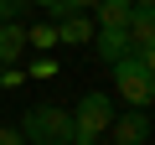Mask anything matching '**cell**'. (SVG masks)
I'll return each mask as SVG.
<instances>
[{
	"label": "cell",
	"mask_w": 155,
	"mask_h": 145,
	"mask_svg": "<svg viewBox=\"0 0 155 145\" xmlns=\"http://www.w3.org/2000/svg\"><path fill=\"white\" fill-rule=\"evenodd\" d=\"M93 52H98L104 62L124 57V52H129V31H124V26H93Z\"/></svg>",
	"instance_id": "7"
},
{
	"label": "cell",
	"mask_w": 155,
	"mask_h": 145,
	"mask_svg": "<svg viewBox=\"0 0 155 145\" xmlns=\"http://www.w3.org/2000/svg\"><path fill=\"white\" fill-rule=\"evenodd\" d=\"M129 0H98V5H93V26H124L129 21Z\"/></svg>",
	"instance_id": "9"
},
{
	"label": "cell",
	"mask_w": 155,
	"mask_h": 145,
	"mask_svg": "<svg viewBox=\"0 0 155 145\" xmlns=\"http://www.w3.org/2000/svg\"><path fill=\"white\" fill-rule=\"evenodd\" d=\"M16 130L31 145H72V109H62V104H31Z\"/></svg>",
	"instance_id": "1"
},
{
	"label": "cell",
	"mask_w": 155,
	"mask_h": 145,
	"mask_svg": "<svg viewBox=\"0 0 155 145\" xmlns=\"http://www.w3.org/2000/svg\"><path fill=\"white\" fill-rule=\"evenodd\" d=\"M21 11H26V0H0V21H21Z\"/></svg>",
	"instance_id": "11"
},
{
	"label": "cell",
	"mask_w": 155,
	"mask_h": 145,
	"mask_svg": "<svg viewBox=\"0 0 155 145\" xmlns=\"http://www.w3.org/2000/svg\"><path fill=\"white\" fill-rule=\"evenodd\" d=\"M31 78H57V62H52V57H36V62H31Z\"/></svg>",
	"instance_id": "12"
},
{
	"label": "cell",
	"mask_w": 155,
	"mask_h": 145,
	"mask_svg": "<svg viewBox=\"0 0 155 145\" xmlns=\"http://www.w3.org/2000/svg\"><path fill=\"white\" fill-rule=\"evenodd\" d=\"M129 5H134V11H140V5H155V0H129Z\"/></svg>",
	"instance_id": "17"
},
{
	"label": "cell",
	"mask_w": 155,
	"mask_h": 145,
	"mask_svg": "<svg viewBox=\"0 0 155 145\" xmlns=\"http://www.w3.org/2000/svg\"><path fill=\"white\" fill-rule=\"evenodd\" d=\"M21 83H26L21 67H5V72H0V88H21Z\"/></svg>",
	"instance_id": "13"
},
{
	"label": "cell",
	"mask_w": 155,
	"mask_h": 145,
	"mask_svg": "<svg viewBox=\"0 0 155 145\" xmlns=\"http://www.w3.org/2000/svg\"><path fill=\"white\" fill-rule=\"evenodd\" d=\"M57 26V42L62 47H88L93 42V16L88 11H72V16H62V21H52Z\"/></svg>",
	"instance_id": "5"
},
{
	"label": "cell",
	"mask_w": 155,
	"mask_h": 145,
	"mask_svg": "<svg viewBox=\"0 0 155 145\" xmlns=\"http://www.w3.org/2000/svg\"><path fill=\"white\" fill-rule=\"evenodd\" d=\"M109 67H114V88H119V99L129 109H150L155 104V78H150V67L140 62V52H124Z\"/></svg>",
	"instance_id": "3"
},
{
	"label": "cell",
	"mask_w": 155,
	"mask_h": 145,
	"mask_svg": "<svg viewBox=\"0 0 155 145\" xmlns=\"http://www.w3.org/2000/svg\"><path fill=\"white\" fill-rule=\"evenodd\" d=\"M140 62H145V67H150V78H155V42H150V47H145V52H140Z\"/></svg>",
	"instance_id": "15"
},
{
	"label": "cell",
	"mask_w": 155,
	"mask_h": 145,
	"mask_svg": "<svg viewBox=\"0 0 155 145\" xmlns=\"http://www.w3.org/2000/svg\"><path fill=\"white\" fill-rule=\"evenodd\" d=\"M26 52V26L21 21H0V67H11Z\"/></svg>",
	"instance_id": "8"
},
{
	"label": "cell",
	"mask_w": 155,
	"mask_h": 145,
	"mask_svg": "<svg viewBox=\"0 0 155 145\" xmlns=\"http://www.w3.org/2000/svg\"><path fill=\"white\" fill-rule=\"evenodd\" d=\"M26 5H41V11H47V5H52V0H26Z\"/></svg>",
	"instance_id": "16"
},
{
	"label": "cell",
	"mask_w": 155,
	"mask_h": 145,
	"mask_svg": "<svg viewBox=\"0 0 155 145\" xmlns=\"http://www.w3.org/2000/svg\"><path fill=\"white\" fill-rule=\"evenodd\" d=\"M114 124V99L109 93H83L72 104V145H98V135H109Z\"/></svg>",
	"instance_id": "2"
},
{
	"label": "cell",
	"mask_w": 155,
	"mask_h": 145,
	"mask_svg": "<svg viewBox=\"0 0 155 145\" xmlns=\"http://www.w3.org/2000/svg\"><path fill=\"white\" fill-rule=\"evenodd\" d=\"M0 145H26V135H21L16 124H0Z\"/></svg>",
	"instance_id": "14"
},
{
	"label": "cell",
	"mask_w": 155,
	"mask_h": 145,
	"mask_svg": "<svg viewBox=\"0 0 155 145\" xmlns=\"http://www.w3.org/2000/svg\"><path fill=\"white\" fill-rule=\"evenodd\" d=\"M124 31H129V52H145V47L155 42V5H140V11H129Z\"/></svg>",
	"instance_id": "6"
},
{
	"label": "cell",
	"mask_w": 155,
	"mask_h": 145,
	"mask_svg": "<svg viewBox=\"0 0 155 145\" xmlns=\"http://www.w3.org/2000/svg\"><path fill=\"white\" fill-rule=\"evenodd\" d=\"M114 145H145L150 140V119H145V109H124V114H114Z\"/></svg>",
	"instance_id": "4"
},
{
	"label": "cell",
	"mask_w": 155,
	"mask_h": 145,
	"mask_svg": "<svg viewBox=\"0 0 155 145\" xmlns=\"http://www.w3.org/2000/svg\"><path fill=\"white\" fill-rule=\"evenodd\" d=\"M26 47H41V52L57 47V26H31V31H26Z\"/></svg>",
	"instance_id": "10"
}]
</instances>
